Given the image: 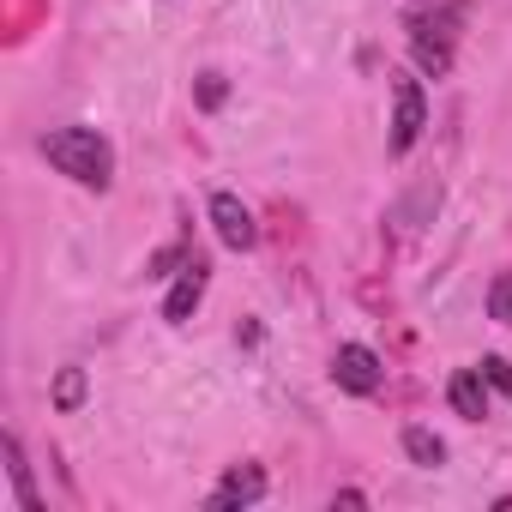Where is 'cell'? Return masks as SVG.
<instances>
[{
    "mask_svg": "<svg viewBox=\"0 0 512 512\" xmlns=\"http://www.w3.org/2000/svg\"><path fill=\"white\" fill-rule=\"evenodd\" d=\"M488 314H494L500 326H512V272L494 278V290H488Z\"/></svg>",
    "mask_w": 512,
    "mask_h": 512,
    "instance_id": "12",
    "label": "cell"
},
{
    "mask_svg": "<svg viewBox=\"0 0 512 512\" xmlns=\"http://www.w3.org/2000/svg\"><path fill=\"white\" fill-rule=\"evenodd\" d=\"M482 374H488V386H500L512 398V362L506 356H482Z\"/></svg>",
    "mask_w": 512,
    "mask_h": 512,
    "instance_id": "14",
    "label": "cell"
},
{
    "mask_svg": "<svg viewBox=\"0 0 512 512\" xmlns=\"http://www.w3.org/2000/svg\"><path fill=\"white\" fill-rule=\"evenodd\" d=\"M43 157L61 169V175H73L79 187H109V175H115V151H109V139L97 133V127H55L49 139H43Z\"/></svg>",
    "mask_w": 512,
    "mask_h": 512,
    "instance_id": "1",
    "label": "cell"
},
{
    "mask_svg": "<svg viewBox=\"0 0 512 512\" xmlns=\"http://www.w3.org/2000/svg\"><path fill=\"white\" fill-rule=\"evenodd\" d=\"M253 500H266V470L260 464H235L211 488V512H235V506H253Z\"/></svg>",
    "mask_w": 512,
    "mask_h": 512,
    "instance_id": "6",
    "label": "cell"
},
{
    "mask_svg": "<svg viewBox=\"0 0 512 512\" xmlns=\"http://www.w3.org/2000/svg\"><path fill=\"white\" fill-rule=\"evenodd\" d=\"M85 392H91V386H85V368H61V374H55V410H79Z\"/></svg>",
    "mask_w": 512,
    "mask_h": 512,
    "instance_id": "11",
    "label": "cell"
},
{
    "mask_svg": "<svg viewBox=\"0 0 512 512\" xmlns=\"http://www.w3.org/2000/svg\"><path fill=\"white\" fill-rule=\"evenodd\" d=\"M223 97H229L223 73H205V79H199V109H223Z\"/></svg>",
    "mask_w": 512,
    "mask_h": 512,
    "instance_id": "13",
    "label": "cell"
},
{
    "mask_svg": "<svg viewBox=\"0 0 512 512\" xmlns=\"http://www.w3.org/2000/svg\"><path fill=\"white\" fill-rule=\"evenodd\" d=\"M416 7H428V0H416Z\"/></svg>",
    "mask_w": 512,
    "mask_h": 512,
    "instance_id": "15",
    "label": "cell"
},
{
    "mask_svg": "<svg viewBox=\"0 0 512 512\" xmlns=\"http://www.w3.org/2000/svg\"><path fill=\"white\" fill-rule=\"evenodd\" d=\"M428 127V103H422V85L416 79H392V151L404 157Z\"/></svg>",
    "mask_w": 512,
    "mask_h": 512,
    "instance_id": "3",
    "label": "cell"
},
{
    "mask_svg": "<svg viewBox=\"0 0 512 512\" xmlns=\"http://www.w3.org/2000/svg\"><path fill=\"white\" fill-rule=\"evenodd\" d=\"M0 452H7V476H13V494H19V506H25V512H37V488H31V464H25V446H19V434H7V440H0Z\"/></svg>",
    "mask_w": 512,
    "mask_h": 512,
    "instance_id": "9",
    "label": "cell"
},
{
    "mask_svg": "<svg viewBox=\"0 0 512 512\" xmlns=\"http://www.w3.org/2000/svg\"><path fill=\"white\" fill-rule=\"evenodd\" d=\"M205 284H211V266H205V260H187L181 278H175V290H169V302H163V320H169V326H187L193 308L205 302Z\"/></svg>",
    "mask_w": 512,
    "mask_h": 512,
    "instance_id": "7",
    "label": "cell"
},
{
    "mask_svg": "<svg viewBox=\"0 0 512 512\" xmlns=\"http://www.w3.org/2000/svg\"><path fill=\"white\" fill-rule=\"evenodd\" d=\"M452 43H458V7H440V13H416L410 19V49H416V67L446 79L452 73Z\"/></svg>",
    "mask_w": 512,
    "mask_h": 512,
    "instance_id": "2",
    "label": "cell"
},
{
    "mask_svg": "<svg viewBox=\"0 0 512 512\" xmlns=\"http://www.w3.org/2000/svg\"><path fill=\"white\" fill-rule=\"evenodd\" d=\"M404 452H410V464H422V470L446 464V440L428 434V428H404Z\"/></svg>",
    "mask_w": 512,
    "mask_h": 512,
    "instance_id": "10",
    "label": "cell"
},
{
    "mask_svg": "<svg viewBox=\"0 0 512 512\" xmlns=\"http://www.w3.org/2000/svg\"><path fill=\"white\" fill-rule=\"evenodd\" d=\"M211 223H217V241L247 253L253 241H260V229H253V211L235 199V193H211Z\"/></svg>",
    "mask_w": 512,
    "mask_h": 512,
    "instance_id": "4",
    "label": "cell"
},
{
    "mask_svg": "<svg viewBox=\"0 0 512 512\" xmlns=\"http://www.w3.org/2000/svg\"><path fill=\"white\" fill-rule=\"evenodd\" d=\"M332 380H338L344 392L368 398V392H380V356H374V350H362V344H344V350L332 356Z\"/></svg>",
    "mask_w": 512,
    "mask_h": 512,
    "instance_id": "5",
    "label": "cell"
},
{
    "mask_svg": "<svg viewBox=\"0 0 512 512\" xmlns=\"http://www.w3.org/2000/svg\"><path fill=\"white\" fill-rule=\"evenodd\" d=\"M446 398H452V410H458L464 422H482V416H488V374H482V368H458L452 386H446Z\"/></svg>",
    "mask_w": 512,
    "mask_h": 512,
    "instance_id": "8",
    "label": "cell"
}]
</instances>
